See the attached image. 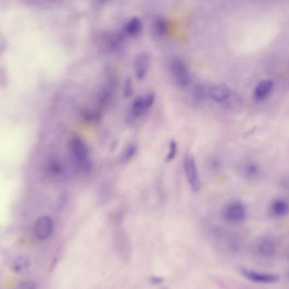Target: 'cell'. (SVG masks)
I'll return each instance as SVG.
<instances>
[{
    "label": "cell",
    "instance_id": "19",
    "mask_svg": "<svg viewBox=\"0 0 289 289\" xmlns=\"http://www.w3.org/2000/svg\"><path fill=\"white\" fill-rule=\"evenodd\" d=\"M177 150H178V145L175 141H171L169 143V147H168V152L166 157V162H169L174 159L177 154Z\"/></svg>",
    "mask_w": 289,
    "mask_h": 289
},
{
    "label": "cell",
    "instance_id": "3",
    "mask_svg": "<svg viewBox=\"0 0 289 289\" xmlns=\"http://www.w3.org/2000/svg\"><path fill=\"white\" fill-rule=\"evenodd\" d=\"M170 70L172 77L179 86L186 87L190 83V73L184 60L178 58L172 59L170 64Z\"/></svg>",
    "mask_w": 289,
    "mask_h": 289
},
{
    "label": "cell",
    "instance_id": "11",
    "mask_svg": "<svg viewBox=\"0 0 289 289\" xmlns=\"http://www.w3.org/2000/svg\"><path fill=\"white\" fill-rule=\"evenodd\" d=\"M274 83L272 80H263L260 81L254 90V98L258 102H262L268 98L273 92Z\"/></svg>",
    "mask_w": 289,
    "mask_h": 289
},
{
    "label": "cell",
    "instance_id": "16",
    "mask_svg": "<svg viewBox=\"0 0 289 289\" xmlns=\"http://www.w3.org/2000/svg\"><path fill=\"white\" fill-rule=\"evenodd\" d=\"M206 96V90L205 86L202 85H196L192 90V97L195 99V102L200 103L205 99Z\"/></svg>",
    "mask_w": 289,
    "mask_h": 289
},
{
    "label": "cell",
    "instance_id": "18",
    "mask_svg": "<svg viewBox=\"0 0 289 289\" xmlns=\"http://www.w3.org/2000/svg\"><path fill=\"white\" fill-rule=\"evenodd\" d=\"M154 30L158 36H163L167 33V25L166 20L162 18H157L154 23Z\"/></svg>",
    "mask_w": 289,
    "mask_h": 289
},
{
    "label": "cell",
    "instance_id": "4",
    "mask_svg": "<svg viewBox=\"0 0 289 289\" xmlns=\"http://www.w3.org/2000/svg\"><path fill=\"white\" fill-rule=\"evenodd\" d=\"M247 217V210L244 204L239 201H234L228 204L223 210L224 219L231 223H241Z\"/></svg>",
    "mask_w": 289,
    "mask_h": 289
},
{
    "label": "cell",
    "instance_id": "15",
    "mask_svg": "<svg viewBox=\"0 0 289 289\" xmlns=\"http://www.w3.org/2000/svg\"><path fill=\"white\" fill-rule=\"evenodd\" d=\"M30 266V260L25 256H18L14 259L11 264L12 271L15 273H21L23 271L27 269Z\"/></svg>",
    "mask_w": 289,
    "mask_h": 289
},
{
    "label": "cell",
    "instance_id": "10",
    "mask_svg": "<svg viewBox=\"0 0 289 289\" xmlns=\"http://www.w3.org/2000/svg\"><path fill=\"white\" fill-rule=\"evenodd\" d=\"M150 66V56L142 53L137 56L135 61V73L138 81H142L147 74Z\"/></svg>",
    "mask_w": 289,
    "mask_h": 289
},
{
    "label": "cell",
    "instance_id": "17",
    "mask_svg": "<svg viewBox=\"0 0 289 289\" xmlns=\"http://www.w3.org/2000/svg\"><path fill=\"white\" fill-rule=\"evenodd\" d=\"M137 152V144H129L128 146L125 148V150H124V152H123L122 156H121V160H122L123 162H127V161H131V159L133 158L134 156H136Z\"/></svg>",
    "mask_w": 289,
    "mask_h": 289
},
{
    "label": "cell",
    "instance_id": "5",
    "mask_svg": "<svg viewBox=\"0 0 289 289\" xmlns=\"http://www.w3.org/2000/svg\"><path fill=\"white\" fill-rule=\"evenodd\" d=\"M53 232V221L48 216H43L36 220L34 224V234L39 240H46Z\"/></svg>",
    "mask_w": 289,
    "mask_h": 289
},
{
    "label": "cell",
    "instance_id": "14",
    "mask_svg": "<svg viewBox=\"0 0 289 289\" xmlns=\"http://www.w3.org/2000/svg\"><path fill=\"white\" fill-rule=\"evenodd\" d=\"M142 30V21L138 17H133L125 25V31L129 36H138Z\"/></svg>",
    "mask_w": 289,
    "mask_h": 289
},
{
    "label": "cell",
    "instance_id": "22",
    "mask_svg": "<svg viewBox=\"0 0 289 289\" xmlns=\"http://www.w3.org/2000/svg\"><path fill=\"white\" fill-rule=\"evenodd\" d=\"M15 289H36V284L33 281L22 282Z\"/></svg>",
    "mask_w": 289,
    "mask_h": 289
},
{
    "label": "cell",
    "instance_id": "21",
    "mask_svg": "<svg viewBox=\"0 0 289 289\" xmlns=\"http://www.w3.org/2000/svg\"><path fill=\"white\" fill-rule=\"evenodd\" d=\"M134 87L133 83L131 79H127L125 81V85H124V96L125 98H130L133 95Z\"/></svg>",
    "mask_w": 289,
    "mask_h": 289
},
{
    "label": "cell",
    "instance_id": "1",
    "mask_svg": "<svg viewBox=\"0 0 289 289\" xmlns=\"http://www.w3.org/2000/svg\"><path fill=\"white\" fill-rule=\"evenodd\" d=\"M70 150L79 167L85 172H89L92 168V162L90 161L88 149L83 141L79 138L73 139L70 142Z\"/></svg>",
    "mask_w": 289,
    "mask_h": 289
},
{
    "label": "cell",
    "instance_id": "12",
    "mask_svg": "<svg viewBox=\"0 0 289 289\" xmlns=\"http://www.w3.org/2000/svg\"><path fill=\"white\" fill-rule=\"evenodd\" d=\"M289 212V204L287 200L278 198L270 206V213L275 217H284Z\"/></svg>",
    "mask_w": 289,
    "mask_h": 289
},
{
    "label": "cell",
    "instance_id": "23",
    "mask_svg": "<svg viewBox=\"0 0 289 289\" xmlns=\"http://www.w3.org/2000/svg\"><path fill=\"white\" fill-rule=\"evenodd\" d=\"M284 187L287 189V190H288V191H289V178H286V179L284 180Z\"/></svg>",
    "mask_w": 289,
    "mask_h": 289
},
{
    "label": "cell",
    "instance_id": "8",
    "mask_svg": "<svg viewBox=\"0 0 289 289\" xmlns=\"http://www.w3.org/2000/svg\"><path fill=\"white\" fill-rule=\"evenodd\" d=\"M155 100V95L150 93L145 97H141L137 98L133 103V105L131 107V112L134 116L140 117L147 111L150 109Z\"/></svg>",
    "mask_w": 289,
    "mask_h": 289
},
{
    "label": "cell",
    "instance_id": "2",
    "mask_svg": "<svg viewBox=\"0 0 289 289\" xmlns=\"http://www.w3.org/2000/svg\"><path fill=\"white\" fill-rule=\"evenodd\" d=\"M184 169L186 173L187 179H188L192 191L195 193L200 192V188H201L200 174L198 172L195 158L190 155L184 156Z\"/></svg>",
    "mask_w": 289,
    "mask_h": 289
},
{
    "label": "cell",
    "instance_id": "7",
    "mask_svg": "<svg viewBox=\"0 0 289 289\" xmlns=\"http://www.w3.org/2000/svg\"><path fill=\"white\" fill-rule=\"evenodd\" d=\"M242 274L248 280L256 284H275L279 281V277L273 273H259L252 270L242 269Z\"/></svg>",
    "mask_w": 289,
    "mask_h": 289
},
{
    "label": "cell",
    "instance_id": "20",
    "mask_svg": "<svg viewBox=\"0 0 289 289\" xmlns=\"http://www.w3.org/2000/svg\"><path fill=\"white\" fill-rule=\"evenodd\" d=\"M83 119L88 122H96L100 119V114L95 110H88V111L84 112Z\"/></svg>",
    "mask_w": 289,
    "mask_h": 289
},
{
    "label": "cell",
    "instance_id": "6",
    "mask_svg": "<svg viewBox=\"0 0 289 289\" xmlns=\"http://www.w3.org/2000/svg\"><path fill=\"white\" fill-rule=\"evenodd\" d=\"M276 245L273 239L262 237L256 240L254 245V251L256 256L261 258H270L276 253Z\"/></svg>",
    "mask_w": 289,
    "mask_h": 289
},
{
    "label": "cell",
    "instance_id": "13",
    "mask_svg": "<svg viewBox=\"0 0 289 289\" xmlns=\"http://www.w3.org/2000/svg\"><path fill=\"white\" fill-rule=\"evenodd\" d=\"M260 167L258 164L256 163L255 161H247L243 165L240 172L242 173V175L245 178H249V179H252V178H256L260 174Z\"/></svg>",
    "mask_w": 289,
    "mask_h": 289
},
{
    "label": "cell",
    "instance_id": "9",
    "mask_svg": "<svg viewBox=\"0 0 289 289\" xmlns=\"http://www.w3.org/2000/svg\"><path fill=\"white\" fill-rule=\"evenodd\" d=\"M208 95L215 102L223 103L230 97L231 90L224 84H216L209 87Z\"/></svg>",
    "mask_w": 289,
    "mask_h": 289
}]
</instances>
